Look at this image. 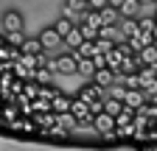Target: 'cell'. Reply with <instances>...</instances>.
I'll list each match as a JSON object with an SVG mask.
<instances>
[{
	"label": "cell",
	"mask_w": 157,
	"mask_h": 151,
	"mask_svg": "<svg viewBox=\"0 0 157 151\" xmlns=\"http://www.w3.org/2000/svg\"><path fill=\"white\" fill-rule=\"evenodd\" d=\"M62 11H65V17H70L73 23H82L84 14L90 11V6H87V0H65Z\"/></svg>",
	"instance_id": "obj_1"
},
{
	"label": "cell",
	"mask_w": 157,
	"mask_h": 151,
	"mask_svg": "<svg viewBox=\"0 0 157 151\" xmlns=\"http://www.w3.org/2000/svg\"><path fill=\"white\" fill-rule=\"evenodd\" d=\"M93 126L101 131L104 137H115V115H109V112H98V115H93Z\"/></svg>",
	"instance_id": "obj_2"
},
{
	"label": "cell",
	"mask_w": 157,
	"mask_h": 151,
	"mask_svg": "<svg viewBox=\"0 0 157 151\" xmlns=\"http://www.w3.org/2000/svg\"><path fill=\"white\" fill-rule=\"evenodd\" d=\"M70 112L76 115V120H78V123H93V112H90V104H87V101H82L78 95L70 101Z\"/></svg>",
	"instance_id": "obj_3"
},
{
	"label": "cell",
	"mask_w": 157,
	"mask_h": 151,
	"mask_svg": "<svg viewBox=\"0 0 157 151\" xmlns=\"http://www.w3.org/2000/svg\"><path fill=\"white\" fill-rule=\"evenodd\" d=\"M39 42H42L45 50H56L59 45H62V34H59V31L51 25V28H45L42 34H39Z\"/></svg>",
	"instance_id": "obj_4"
},
{
	"label": "cell",
	"mask_w": 157,
	"mask_h": 151,
	"mask_svg": "<svg viewBox=\"0 0 157 151\" xmlns=\"http://www.w3.org/2000/svg\"><path fill=\"white\" fill-rule=\"evenodd\" d=\"M146 101H149V98H146V92H143L140 87H132V90H126V92H124V104H126V106H132V109H140Z\"/></svg>",
	"instance_id": "obj_5"
},
{
	"label": "cell",
	"mask_w": 157,
	"mask_h": 151,
	"mask_svg": "<svg viewBox=\"0 0 157 151\" xmlns=\"http://www.w3.org/2000/svg\"><path fill=\"white\" fill-rule=\"evenodd\" d=\"M78 98L90 104V101H95V98H107V90H104V87H98V84L93 81V84H87V87L78 90Z\"/></svg>",
	"instance_id": "obj_6"
},
{
	"label": "cell",
	"mask_w": 157,
	"mask_h": 151,
	"mask_svg": "<svg viewBox=\"0 0 157 151\" xmlns=\"http://www.w3.org/2000/svg\"><path fill=\"white\" fill-rule=\"evenodd\" d=\"M3 28H6V34H11V31H23V14L20 11H6L3 14Z\"/></svg>",
	"instance_id": "obj_7"
},
{
	"label": "cell",
	"mask_w": 157,
	"mask_h": 151,
	"mask_svg": "<svg viewBox=\"0 0 157 151\" xmlns=\"http://www.w3.org/2000/svg\"><path fill=\"white\" fill-rule=\"evenodd\" d=\"M56 70H59V73H78V59H76V53L56 56Z\"/></svg>",
	"instance_id": "obj_8"
},
{
	"label": "cell",
	"mask_w": 157,
	"mask_h": 151,
	"mask_svg": "<svg viewBox=\"0 0 157 151\" xmlns=\"http://www.w3.org/2000/svg\"><path fill=\"white\" fill-rule=\"evenodd\" d=\"M90 79H93L98 87H104V90H107V87L115 81V70H112V67H98V70L90 76Z\"/></svg>",
	"instance_id": "obj_9"
},
{
	"label": "cell",
	"mask_w": 157,
	"mask_h": 151,
	"mask_svg": "<svg viewBox=\"0 0 157 151\" xmlns=\"http://www.w3.org/2000/svg\"><path fill=\"white\" fill-rule=\"evenodd\" d=\"M135 56H137V62H140V67H143V64H154V62H157V42L143 45V48L137 50Z\"/></svg>",
	"instance_id": "obj_10"
},
{
	"label": "cell",
	"mask_w": 157,
	"mask_h": 151,
	"mask_svg": "<svg viewBox=\"0 0 157 151\" xmlns=\"http://www.w3.org/2000/svg\"><path fill=\"white\" fill-rule=\"evenodd\" d=\"M98 17H101V25H118L121 23V14H118L115 6H104V9H98Z\"/></svg>",
	"instance_id": "obj_11"
},
{
	"label": "cell",
	"mask_w": 157,
	"mask_h": 151,
	"mask_svg": "<svg viewBox=\"0 0 157 151\" xmlns=\"http://www.w3.org/2000/svg\"><path fill=\"white\" fill-rule=\"evenodd\" d=\"M82 42H84V34L78 31V25H73V28H70V31L62 36V45H67L70 50H76V48L82 45Z\"/></svg>",
	"instance_id": "obj_12"
},
{
	"label": "cell",
	"mask_w": 157,
	"mask_h": 151,
	"mask_svg": "<svg viewBox=\"0 0 157 151\" xmlns=\"http://www.w3.org/2000/svg\"><path fill=\"white\" fill-rule=\"evenodd\" d=\"M140 11H143V3H140V0H124L121 9H118L121 17H137Z\"/></svg>",
	"instance_id": "obj_13"
},
{
	"label": "cell",
	"mask_w": 157,
	"mask_h": 151,
	"mask_svg": "<svg viewBox=\"0 0 157 151\" xmlns=\"http://www.w3.org/2000/svg\"><path fill=\"white\" fill-rule=\"evenodd\" d=\"M104 56H107V67H112L115 73H118V70H121V62H124V50H121V48H118V45H115L112 50H107Z\"/></svg>",
	"instance_id": "obj_14"
},
{
	"label": "cell",
	"mask_w": 157,
	"mask_h": 151,
	"mask_svg": "<svg viewBox=\"0 0 157 151\" xmlns=\"http://www.w3.org/2000/svg\"><path fill=\"white\" fill-rule=\"evenodd\" d=\"M42 42H39V36H28V39H23V45H20V53H42Z\"/></svg>",
	"instance_id": "obj_15"
},
{
	"label": "cell",
	"mask_w": 157,
	"mask_h": 151,
	"mask_svg": "<svg viewBox=\"0 0 157 151\" xmlns=\"http://www.w3.org/2000/svg\"><path fill=\"white\" fill-rule=\"evenodd\" d=\"M70 101H73V98L62 95V92H56V95L51 98V109H53V112H70Z\"/></svg>",
	"instance_id": "obj_16"
},
{
	"label": "cell",
	"mask_w": 157,
	"mask_h": 151,
	"mask_svg": "<svg viewBox=\"0 0 157 151\" xmlns=\"http://www.w3.org/2000/svg\"><path fill=\"white\" fill-rule=\"evenodd\" d=\"M121 109H124V98H115V95H107V98H104V112L118 115Z\"/></svg>",
	"instance_id": "obj_17"
},
{
	"label": "cell",
	"mask_w": 157,
	"mask_h": 151,
	"mask_svg": "<svg viewBox=\"0 0 157 151\" xmlns=\"http://www.w3.org/2000/svg\"><path fill=\"white\" fill-rule=\"evenodd\" d=\"M121 34L124 36H135L137 34V17H121Z\"/></svg>",
	"instance_id": "obj_18"
},
{
	"label": "cell",
	"mask_w": 157,
	"mask_h": 151,
	"mask_svg": "<svg viewBox=\"0 0 157 151\" xmlns=\"http://www.w3.org/2000/svg\"><path fill=\"white\" fill-rule=\"evenodd\" d=\"M73 53H76V59H82V56H93L95 53V39H84Z\"/></svg>",
	"instance_id": "obj_19"
},
{
	"label": "cell",
	"mask_w": 157,
	"mask_h": 151,
	"mask_svg": "<svg viewBox=\"0 0 157 151\" xmlns=\"http://www.w3.org/2000/svg\"><path fill=\"white\" fill-rule=\"evenodd\" d=\"M51 73H53L51 67H36V70L31 73V79H36V84H48V81H51Z\"/></svg>",
	"instance_id": "obj_20"
},
{
	"label": "cell",
	"mask_w": 157,
	"mask_h": 151,
	"mask_svg": "<svg viewBox=\"0 0 157 151\" xmlns=\"http://www.w3.org/2000/svg\"><path fill=\"white\" fill-rule=\"evenodd\" d=\"M78 73L82 76H93L95 73V64H93L90 56H82V59H78Z\"/></svg>",
	"instance_id": "obj_21"
},
{
	"label": "cell",
	"mask_w": 157,
	"mask_h": 151,
	"mask_svg": "<svg viewBox=\"0 0 157 151\" xmlns=\"http://www.w3.org/2000/svg\"><path fill=\"white\" fill-rule=\"evenodd\" d=\"M76 25H78V31L84 34V39H95V36H98V28H95V25H90L87 20H82V23H76Z\"/></svg>",
	"instance_id": "obj_22"
},
{
	"label": "cell",
	"mask_w": 157,
	"mask_h": 151,
	"mask_svg": "<svg viewBox=\"0 0 157 151\" xmlns=\"http://www.w3.org/2000/svg\"><path fill=\"white\" fill-rule=\"evenodd\" d=\"M112 48H115V39H107V36H95V50L107 53V50H112Z\"/></svg>",
	"instance_id": "obj_23"
},
{
	"label": "cell",
	"mask_w": 157,
	"mask_h": 151,
	"mask_svg": "<svg viewBox=\"0 0 157 151\" xmlns=\"http://www.w3.org/2000/svg\"><path fill=\"white\" fill-rule=\"evenodd\" d=\"M73 25H76V23L70 20V17H62V20H56V25H53V28H56L59 34H62V36H65V34H67V31H70Z\"/></svg>",
	"instance_id": "obj_24"
},
{
	"label": "cell",
	"mask_w": 157,
	"mask_h": 151,
	"mask_svg": "<svg viewBox=\"0 0 157 151\" xmlns=\"http://www.w3.org/2000/svg\"><path fill=\"white\" fill-rule=\"evenodd\" d=\"M6 42L14 45V48H20V45H23V31H11V34H6Z\"/></svg>",
	"instance_id": "obj_25"
},
{
	"label": "cell",
	"mask_w": 157,
	"mask_h": 151,
	"mask_svg": "<svg viewBox=\"0 0 157 151\" xmlns=\"http://www.w3.org/2000/svg\"><path fill=\"white\" fill-rule=\"evenodd\" d=\"M140 90L146 92V98H149V95H157V79H151V81H146V84H143Z\"/></svg>",
	"instance_id": "obj_26"
},
{
	"label": "cell",
	"mask_w": 157,
	"mask_h": 151,
	"mask_svg": "<svg viewBox=\"0 0 157 151\" xmlns=\"http://www.w3.org/2000/svg\"><path fill=\"white\" fill-rule=\"evenodd\" d=\"M87 6L98 11V9H104V6H107V0H87Z\"/></svg>",
	"instance_id": "obj_27"
},
{
	"label": "cell",
	"mask_w": 157,
	"mask_h": 151,
	"mask_svg": "<svg viewBox=\"0 0 157 151\" xmlns=\"http://www.w3.org/2000/svg\"><path fill=\"white\" fill-rule=\"evenodd\" d=\"M107 3H109V6H115V9H121V3H124V0H107Z\"/></svg>",
	"instance_id": "obj_28"
},
{
	"label": "cell",
	"mask_w": 157,
	"mask_h": 151,
	"mask_svg": "<svg viewBox=\"0 0 157 151\" xmlns=\"http://www.w3.org/2000/svg\"><path fill=\"white\" fill-rule=\"evenodd\" d=\"M151 34H154V42H157V23H154V31H151Z\"/></svg>",
	"instance_id": "obj_29"
},
{
	"label": "cell",
	"mask_w": 157,
	"mask_h": 151,
	"mask_svg": "<svg viewBox=\"0 0 157 151\" xmlns=\"http://www.w3.org/2000/svg\"><path fill=\"white\" fill-rule=\"evenodd\" d=\"M140 3H143V6H146V3H151V0H140Z\"/></svg>",
	"instance_id": "obj_30"
},
{
	"label": "cell",
	"mask_w": 157,
	"mask_h": 151,
	"mask_svg": "<svg viewBox=\"0 0 157 151\" xmlns=\"http://www.w3.org/2000/svg\"><path fill=\"white\" fill-rule=\"evenodd\" d=\"M151 14H154V20H157V9H154V11H151Z\"/></svg>",
	"instance_id": "obj_31"
},
{
	"label": "cell",
	"mask_w": 157,
	"mask_h": 151,
	"mask_svg": "<svg viewBox=\"0 0 157 151\" xmlns=\"http://www.w3.org/2000/svg\"><path fill=\"white\" fill-rule=\"evenodd\" d=\"M151 3H154V6H157V0H151Z\"/></svg>",
	"instance_id": "obj_32"
}]
</instances>
